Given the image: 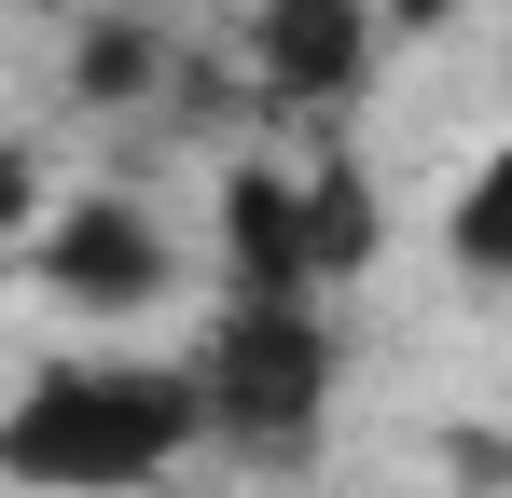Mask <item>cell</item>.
<instances>
[{
    "instance_id": "1",
    "label": "cell",
    "mask_w": 512,
    "mask_h": 498,
    "mask_svg": "<svg viewBox=\"0 0 512 498\" xmlns=\"http://www.w3.org/2000/svg\"><path fill=\"white\" fill-rule=\"evenodd\" d=\"M180 443H208V402H194L180 360H56V374H28V402L0 415V471L56 485V498L153 485Z\"/></svg>"
},
{
    "instance_id": "2",
    "label": "cell",
    "mask_w": 512,
    "mask_h": 498,
    "mask_svg": "<svg viewBox=\"0 0 512 498\" xmlns=\"http://www.w3.org/2000/svg\"><path fill=\"white\" fill-rule=\"evenodd\" d=\"M194 402L236 457H305L319 402H333V332L319 305H222L208 360H194Z\"/></svg>"
},
{
    "instance_id": "3",
    "label": "cell",
    "mask_w": 512,
    "mask_h": 498,
    "mask_svg": "<svg viewBox=\"0 0 512 498\" xmlns=\"http://www.w3.org/2000/svg\"><path fill=\"white\" fill-rule=\"evenodd\" d=\"M250 70L291 111H346L374 83V14L360 0H250Z\"/></svg>"
},
{
    "instance_id": "4",
    "label": "cell",
    "mask_w": 512,
    "mask_h": 498,
    "mask_svg": "<svg viewBox=\"0 0 512 498\" xmlns=\"http://www.w3.org/2000/svg\"><path fill=\"white\" fill-rule=\"evenodd\" d=\"M42 291H56V305H97V319H125V305L167 291V236H153L125 194H84V208L42 222Z\"/></svg>"
},
{
    "instance_id": "5",
    "label": "cell",
    "mask_w": 512,
    "mask_h": 498,
    "mask_svg": "<svg viewBox=\"0 0 512 498\" xmlns=\"http://www.w3.org/2000/svg\"><path fill=\"white\" fill-rule=\"evenodd\" d=\"M222 263H236V305H305L319 263H305V166H236L222 180Z\"/></svg>"
},
{
    "instance_id": "6",
    "label": "cell",
    "mask_w": 512,
    "mask_h": 498,
    "mask_svg": "<svg viewBox=\"0 0 512 498\" xmlns=\"http://www.w3.org/2000/svg\"><path fill=\"white\" fill-rule=\"evenodd\" d=\"M305 263H319V277H360V263H374V194H360V166H305Z\"/></svg>"
},
{
    "instance_id": "7",
    "label": "cell",
    "mask_w": 512,
    "mask_h": 498,
    "mask_svg": "<svg viewBox=\"0 0 512 498\" xmlns=\"http://www.w3.org/2000/svg\"><path fill=\"white\" fill-rule=\"evenodd\" d=\"M457 277H512V153H485L457 194Z\"/></svg>"
},
{
    "instance_id": "8",
    "label": "cell",
    "mask_w": 512,
    "mask_h": 498,
    "mask_svg": "<svg viewBox=\"0 0 512 498\" xmlns=\"http://www.w3.org/2000/svg\"><path fill=\"white\" fill-rule=\"evenodd\" d=\"M153 70H167V56H153V28H125V14H97L84 56H70V83H84V97H111V111H125V97H153Z\"/></svg>"
},
{
    "instance_id": "9",
    "label": "cell",
    "mask_w": 512,
    "mask_h": 498,
    "mask_svg": "<svg viewBox=\"0 0 512 498\" xmlns=\"http://www.w3.org/2000/svg\"><path fill=\"white\" fill-rule=\"evenodd\" d=\"M28 222H42V166H28V153H14V139H0V249L28 236Z\"/></svg>"
},
{
    "instance_id": "10",
    "label": "cell",
    "mask_w": 512,
    "mask_h": 498,
    "mask_svg": "<svg viewBox=\"0 0 512 498\" xmlns=\"http://www.w3.org/2000/svg\"><path fill=\"white\" fill-rule=\"evenodd\" d=\"M360 14H374V42H388V28H402V42H416V28H443V14H457V0H360Z\"/></svg>"
}]
</instances>
